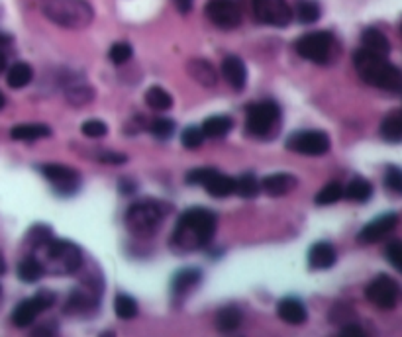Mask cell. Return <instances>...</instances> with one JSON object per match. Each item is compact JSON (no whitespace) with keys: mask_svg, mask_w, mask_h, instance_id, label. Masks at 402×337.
Returning <instances> with one entry per match:
<instances>
[{"mask_svg":"<svg viewBox=\"0 0 402 337\" xmlns=\"http://www.w3.org/2000/svg\"><path fill=\"white\" fill-rule=\"evenodd\" d=\"M4 270H6V263H4V257L0 255V275H4Z\"/></svg>","mask_w":402,"mask_h":337,"instance_id":"obj_49","label":"cell"},{"mask_svg":"<svg viewBox=\"0 0 402 337\" xmlns=\"http://www.w3.org/2000/svg\"><path fill=\"white\" fill-rule=\"evenodd\" d=\"M222 75L226 79V83L234 88V91H243L245 88V81H247V71L240 57L230 55L222 61Z\"/></svg>","mask_w":402,"mask_h":337,"instance_id":"obj_16","label":"cell"},{"mask_svg":"<svg viewBox=\"0 0 402 337\" xmlns=\"http://www.w3.org/2000/svg\"><path fill=\"white\" fill-rule=\"evenodd\" d=\"M234 122L230 116H210L201 126L204 137H224L232 130Z\"/></svg>","mask_w":402,"mask_h":337,"instance_id":"obj_28","label":"cell"},{"mask_svg":"<svg viewBox=\"0 0 402 337\" xmlns=\"http://www.w3.org/2000/svg\"><path fill=\"white\" fill-rule=\"evenodd\" d=\"M334 43V35L330 32H312V34L302 35L296 42V51L304 59L312 61L316 65H326L332 57Z\"/></svg>","mask_w":402,"mask_h":337,"instance_id":"obj_6","label":"cell"},{"mask_svg":"<svg viewBox=\"0 0 402 337\" xmlns=\"http://www.w3.org/2000/svg\"><path fill=\"white\" fill-rule=\"evenodd\" d=\"M42 173L45 178L50 181L53 188L61 194H73L77 193V188L81 185V178L79 173L73 168L65 167V165H57V163H50V165H43Z\"/></svg>","mask_w":402,"mask_h":337,"instance_id":"obj_13","label":"cell"},{"mask_svg":"<svg viewBox=\"0 0 402 337\" xmlns=\"http://www.w3.org/2000/svg\"><path fill=\"white\" fill-rule=\"evenodd\" d=\"M216 232V216L206 208H191L177 219L173 245L179 251L202 249Z\"/></svg>","mask_w":402,"mask_h":337,"instance_id":"obj_1","label":"cell"},{"mask_svg":"<svg viewBox=\"0 0 402 337\" xmlns=\"http://www.w3.org/2000/svg\"><path fill=\"white\" fill-rule=\"evenodd\" d=\"M128 157L126 155H122V153H104L101 157L102 163H110V165H122Z\"/></svg>","mask_w":402,"mask_h":337,"instance_id":"obj_44","label":"cell"},{"mask_svg":"<svg viewBox=\"0 0 402 337\" xmlns=\"http://www.w3.org/2000/svg\"><path fill=\"white\" fill-rule=\"evenodd\" d=\"M42 257H35L43 267V273L51 275H73L83 265V253L73 241L67 239H53L35 247Z\"/></svg>","mask_w":402,"mask_h":337,"instance_id":"obj_3","label":"cell"},{"mask_svg":"<svg viewBox=\"0 0 402 337\" xmlns=\"http://www.w3.org/2000/svg\"><path fill=\"white\" fill-rule=\"evenodd\" d=\"M398 295H401L398 282L386 275H379L377 278H373L365 288V296L369 302L381 310H393L398 302Z\"/></svg>","mask_w":402,"mask_h":337,"instance_id":"obj_7","label":"cell"},{"mask_svg":"<svg viewBox=\"0 0 402 337\" xmlns=\"http://www.w3.org/2000/svg\"><path fill=\"white\" fill-rule=\"evenodd\" d=\"M340 331H342V336H365V331L357 324H344Z\"/></svg>","mask_w":402,"mask_h":337,"instance_id":"obj_45","label":"cell"},{"mask_svg":"<svg viewBox=\"0 0 402 337\" xmlns=\"http://www.w3.org/2000/svg\"><path fill=\"white\" fill-rule=\"evenodd\" d=\"M55 304V295L50 290H42L28 300H22L18 304L16 310L12 312V324L16 328H28L32 326L35 320V316L40 312H45L48 308H51Z\"/></svg>","mask_w":402,"mask_h":337,"instance_id":"obj_8","label":"cell"},{"mask_svg":"<svg viewBox=\"0 0 402 337\" xmlns=\"http://www.w3.org/2000/svg\"><path fill=\"white\" fill-rule=\"evenodd\" d=\"M381 135L389 144H401L402 142V112L393 110L381 124Z\"/></svg>","mask_w":402,"mask_h":337,"instance_id":"obj_26","label":"cell"},{"mask_svg":"<svg viewBox=\"0 0 402 337\" xmlns=\"http://www.w3.org/2000/svg\"><path fill=\"white\" fill-rule=\"evenodd\" d=\"M175 2L177 10L181 12V14H189L191 8H193V0H173Z\"/></svg>","mask_w":402,"mask_h":337,"instance_id":"obj_46","label":"cell"},{"mask_svg":"<svg viewBox=\"0 0 402 337\" xmlns=\"http://www.w3.org/2000/svg\"><path fill=\"white\" fill-rule=\"evenodd\" d=\"M12 139L16 142H35V139H42V137H50L51 127L45 124H22V126L12 127Z\"/></svg>","mask_w":402,"mask_h":337,"instance_id":"obj_25","label":"cell"},{"mask_svg":"<svg viewBox=\"0 0 402 337\" xmlns=\"http://www.w3.org/2000/svg\"><path fill=\"white\" fill-rule=\"evenodd\" d=\"M281 118V108L275 102H259L247 108V130L253 135L269 134Z\"/></svg>","mask_w":402,"mask_h":337,"instance_id":"obj_11","label":"cell"},{"mask_svg":"<svg viewBox=\"0 0 402 337\" xmlns=\"http://www.w3.org/2000/svg\"><path fill=\"white\" fill-rule=\"evenodd\" d=\"M4 104H6V98H4V94L0 93V110L4 108Z\"/></svg>","mask_w":402,"mask_h":337,"instance_id":"obj_50","label":"cell"},{"mask_svg":"<svg viewBox=\"0 0 402 337\" xmlns=\"http://www.w3.org/2000/svg\"><path fill=\"white\" fill-rule=\"evenodd\" d=\"M286 147L301 155H312L318 157L330 152V137L324 132L311 130V132H296L286 139Z\"/></svg>","mask_w":402,"mask_h":337,"instance_id":"obj_10","label":"cell"},{"mask_svg":"<svg viewBox=\"0 0 402 337\" xmlns=\"http://www.w3.org/2000/svg\"><path fill=\"white\" fill-rule=\"evenodd\" d=\"M83 134L86 137H104V135L108 134V126L101 122V120H89V122H84L83 124Z\"/></svg>","mask_w":402,"mask_h":337,"instance_id":"obj_41","label":"cell"},{"mask_svg":"<svg viewBox=\"0 0 402 337\" xmlns=\"http://www.w3.org/2000/svg\"><path fill=\"white\" fill-rule=\"evenodd\" d=\"M242 320V312L235 306H226V308H222L216 314V328L222 333H230V331H235L240 328Z\"/></svg>","mask_w":402,"mask_h":337,"instance_id":"obj_27","label":"cell"},{"mask_svg":"<svg viewBox=\"0 0 402 337\" xmlns=\"http://www.w3.org/2000/svg\"><path fill=\"white\" fill-rule=\"evenodd\" d=\"M259 186L271 196H285L296 186V177L289 175V173H273L263 178Z\"/></svg>","mask_w":402,"mask_h":337,"instance_id":"obj_21","label":"cell"},{"mask_svg":"<svg viewBox=\"0 0 402 337\" xmlns=\"http://www.w3.org/2000/svg\"><path fill=\"white\" fill-rule=\"evenodd\" d=\"M385 183H386V186L393 190V193L401 194L402 193V171L401 168L393 167V165L386 168Z\"/></svg>","mask_w":402,"mask_h":337,"instance_id":"obj_42","label":"cell"},{"mask_svg":"<svg viewBox=\"0 0 402 337\" xmlns=\"http://www.w3.org/2000/svg\"><path fill=\"white\" fill-rule=\"evenodd\" d=\"M32 76H34V69L30 67L28 63H14V65L9 69L6 81H9L12 88H22L26 84H30Z\"/></svg>","mask_w":402,"mask_h":337,"instance_id":"obj_31","label":"cell"},{"mask_svg":"<svg viewBox=\"0 0 402 337\" xmlns=\"http://www.w3.org/2000/svg\"><path fill=\"white\" fill-rule=\"evenodd\" d=\"M344 196V188L340 183H330L326 185L318 194H316V198H314V202L318 204V206H328V204H335L340 198Z\"/></svg>","mask_w":402,"mask_h":337,"instance_id":"obj_36","label":"cell"},{"mask_svg":"<svg viewBox=\"0 0 402 337\" xmlns=\"http://www.w3.org/2000/svg\"><path fill=\"white\" fill-rule=\"evenodd\" d=\"M43 275V267L35 257H28L18 265V277L24 282H38Z\"/></svg>","mask_w":402,"mask_h":337,"instance_id":"obj_32","label":"cell"},{"mask_svg":"<svg viewBox=\"0 0 402 337\" xmlns=\"http://www.w3.org/2000/svg\"><path fill=\"white\" fill-rule=\"evenodd\" d=\"M28 237H30V241L34 244V247H40V245H43L45 241H50L53 236H51V229L48 228V226H35Z\"/></svg>","mask_w":402,"mask_h":337,"instance_id":"obj_43","label":"cell"},{"mask_svg":"<svg viewBox=\"0 0 402 337\" xmlns=\"http://www.w3.org/2000/svg\"><path fill=\"white\" fill-rule=\"evenodd\" d=\"M165 218V208L160 202L142 200L130 206L126 214L128 229L138 237H150L160 229L161 222Z\"/></svg>","mask_w":402,"mask_h":337,"instance_id":"obj_5","label":"cell"},{"mask_svg":"<svg viewBox=\"0 0 402 337\" xmlns=\"http://www.w3.org/2000/svg\"><path fill=\"white\" fill-rule=\"evenodd\" d=\"M89 290H75L73 295L67 298V304H65V312L67 314H86L91 312L92 306H96L99 302V292H94V290H99V288H92V287H86Z\"/></svg>","mask_w":402,"mask_h":337,"instance_id":"obj_18","label":"cell"},{"mask_svg":"<svg viewBox=\"0 0 402 337\" xmlns=\"http://www.w3.org/2000/svg\"><path fill=\"white\" fill-rule=\"evenodd\" d=\"M320 6L318 2H314V0H301L298 4H296V18L301 20L302 24H314V22H318L320 18Z\"/></svg>","mask_w":402,"mask_h":337,"instance_id":"obj_35","label":"cell"},{"mask_svg":"<svg viewBox=\"0 0 402 337\" xmlns=\"http://www.w3.org/2000/svg\"><path fill=\"white\" fill-rule=\"evenodd\" d=\"M114 312L122 320H132V318L138 316V302H135L132 296L118 295L114 298Z\"/></svg>","mask_w":402,"mask_h":337,"instance_id":"obj_34","label":"cell"},{"mask_svg":"<svg viewBox=\"0 0 402 337\" xmlns=\"http://www.w3.org/2000/svg\"><path fill=\"white\" fill-rule=\"evenodd\" d=\"M253 12L259 22L277 28L291 24L294 14L289 0H253Z\"/></svg>","mask_w":402,"mask_h":337,"instance_id":"obj_9","label":"cell"},{"mask_svg":"<svg viewBox=\"0 0 402 337\" xmlns=\"http://www.w3.org/2000/svg\"><path fill=\"white\" fill-rule=\"evenodd\" d=\"M277 314L279 318L285 321V324H291V326H301L306 321L308 314H306V308L304 304L298 300V298H283L279 306H277Z\"/></svg>","mask_w":402,"mask_h":337,"instance_id":"obj_17","label":"cell"},{"mask_svg":"<svg viewBox=\"0 0 402 337\" xmlns=\"http://www.w3.org/2000/svg\"><path fill=\"white\" fill-rule=\"evenodd\" d=\"M386 261L393 265L394 269L401 270L402 269V244L398 239H393L391 244L386 245Z\"/></svg>","mask_w":402,"mask_h":337,"instance_id":"obj_40","label":"cell"},{"mask_svg":"<svg viewBox=\"0 0 402 337\" xmlns=\"http://www.w3.org/2000/svg\"><path fill=\"white\" fill-rule=\"evenodd\" d=\"M186 73L193 79L194 83L202 84V86H214L218 83V75L212 63L206 59H191L186 63Z\"/></svg>","mask_w":402,"mask_h":337,"instance_id":"obj_19","label":"cell"},{"mask_svg":"<svg viewBox=\"0 0 402 337\" xmlns=\"http://www.w3.org/2000/svg\"><path fill=\"white\" fill-rule=\"evenodd\" d=\"M65 96H67V101L73 106H84V104L92 102L94 91H92V86L89 83L73 79V83L65 84Z\"/></svg>","mask_w":402,"mask_h":337,"instance_id":"obj_24","label":"cell"},{"mask_svg":"<svg viewBox=\"0 0 402 337\" xmlns=\"http://www.w3.org/2000/svg\"><path fill=\"white\" fill-rule=\"evenodd\" d=\"M4 69H6V57H4V55L0 53V73H2Z\"/></svg>","mask_w":402,"mask_h":337,"instance_id":"obj_48","label":"cell"},{"mask_svg":"<svg viewBox=\"0 0 402 337\" xmlns=\"http://www.w3.org/2000/svg\"><path fill=\"white\" fill-rule=\"evenodd\" d=\"M398 226V216L396 214H385L381 218L369 222L365 228L361 229L359 241L361 244H377L386 234H391Z\"/></svg>","mask_w":402,"mask_h":337,"instance_id":"obj_14","label":"cell"},{"mask_svg":"<svg viewBox=\"0 0 402 337\" xmlns=\"http://www.w3.org/2000/svg\"><path fill=\"white\" fill-rule=\"evenodd\" d=\"M337 253H335L334 245H330L328 241H318L311 247L308 251V267L312 270H324L334 267Z\"/></svg>","mask_w":402,"mask_h":337,"instance_id":"obj_15","label":"cell"},{"mask_svg":"<svg viewBox=\"0 0 402 337\" xmlns=\"http://www.w3.org/2000/svg\"><path fill=\"white\" fill-rule=\"evenodd\" d=\"M151 134L155 135L157 139H169L173 132H175V122H171L167 118H161V120H155L153 124H151Z\"/></svg>","mask_w":402,"mask_h":337,"instance_id":"obj_39","label":"cell"},{"mask_svg":"<svg viewBox=\"0 0 402 337\" xmlns=\"http://www.w3.org/2000/svg\"><path fill=\"white\" fill-rule=\"evenodd\" d=\"M353 65H355L357 75L367 84H373V86H379V88L394 94L402 91L401 69L383 55L371 53V51L361 47L353 55Z\"/></svg>","mask_w":402,"mask_h":337,"instance_id":"obj_2","label":"cell"},{"mask_svg":"<svg viewBox=\"0 0 402 337\" xmlns=\"http://www.w3.org/2000/svg\"><path fill=\"white\" fill-rule=\"evenodd\" d=\"M202 280V273L199 269H183L179 270L171 282V288H173V295L175 296H184L189 295L196 285H201Z\"/></svg>","mask_w":402,"mask_h":337,"instance_id":"obj_23","label":"cell"},{"mask_svg":"<svg viewBox=\"0 0 402 337\" xmlns=\"http://www.w3.org/2000/svg\"><path fill=\"white\" fill-rule=\"evenodd\" d=\"M206 16L220 30H234L242 24V8L235 0H210Z\"/></svg>","mask_w":402,"mask_h":337,"instance_id":"obj_12","label":"cell"},{"mask_svg":"<svg viewBox=\"0 0 402 337\" xmlns=\"http://www.w3.org/2000/svg\"><path fill=\"white\" fill-rule=\"evenodd\" d=\"M181 142L186 149H199L204 142V134L199 126H189L181 135Z\"/></svg>","mask_w":402,"mask_h":337,"instance_id":"obj_38","label":"cell"},{"mask_svg":"<svg viewBox=\"0 0 402 337\" xmlns=\"http://www.w3.org/2000/svg\"><path fill=\"white\" fill-rule=\"evenodd\" d=\"M259 181H257L255 175H252V173H245L242 177L235 178L234 193L240 194L242 198H255L257 193H259Z\"/></svg>","mask_w":402,"mask_h":337,"instance_id":"obj_33","label":"cell"},{"mask_svg":"<svg viewBox=\"0 0 402 337\" xmlns=\"http://www.w3.org/2000/svg\"><path fill=\"white\" fill-rule=\"evenodd\" d=\"M120 188L124 190V194H130L132 190H135V185H134V183H130L128 178H124V181L120 183Z\"/></svg>","mask_w":402,"mask_h":337,"instance_id":"obj_47","label":"cell"},{"mask_svg":"<svg viewBox=\"0 0 402 337\" xmlns=\"http://www.w3.org/2000/svg\"><path fill=\"white\" fill-rule=\"evenodd\" d=\"M42 10L53 24L67 30H84L94 18V10L86 0H45Z\"/></svg>","mask_w":402,"mask_h":337,"instance_id":"obj_4","label":"cell"},{"mask_svg":"<svg viewBox=\"0 0 402 337\" xmlns=\"http://www.w3.org/2000/svg\"><path fill=\"white\" fill-rule=\"evenodd\" d=\"M132 53H134V50H132V45H130V43L118 42L110 47L108 57L114 65H124L126 61L132 59Z\"/></svg>","mask_w":402,"mask_h":337,"instance_id":"obj_37","label":"cell"},{"mask_svg":"<svg viewBox=\"0 0 402 337\" xmlns=\"http://www.w3.org/2000/svg\"><path fill=\"white\" fill-rule=\"evenodd\" d=\"M361 43H363V50L383 55V57H386L391 53V42L386 40V35L383 32H379L377 28H367L361 34Z\"/></svg>","mask_w":402,"mask_h":337,"instance_id":"obj_22","label":"cell"},{"mask_svg":"<svg viewBox=\"0 0 402 337\" xmlns=\"http://www.w3.org/2000/svg\"><path fill=\"white\" fill-rule=\"evenodd\" d=\"M201 186L206 188V193L210 196H216V198H224V196H230L234 194V186H235V178L228 177V175H222L216 168L210 171V175L204 178V183Z\"/></svg>","mask_w":402,"mask_h":337,"instance_id":"obj_20","label":"cell"},{"mask_svg":"<svg viewBox=\"0 0 402 337\" xmlns=\"http://www.w3.org/2000/svg\"><path fill=\"white\" fill-rule=\"evenodd\" d=\"M371 194H373V186L367 178L363 177H355L345 188V196L353 202H367Z\"/></svg>","mask_w":402,"mask_h":337,"instance_id":"obj_29","label":"cell"},{"mask_svg":"<svg viewBox=\"0 0 402 337\" xmlns=\"http://www.w3.org/2000/svg\"><path fill=\"white\" fill-rule=\"evenodd\" d=\"M145 104L150 108L157 110V112H165V110L173 106V96L161 86H151L150 91L145 93Z\"/></svg>","mask_w":402,"mask_h":337,"instance_id":"obj_30","label":"cell"}]
</instances>
